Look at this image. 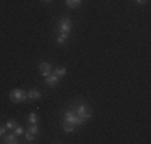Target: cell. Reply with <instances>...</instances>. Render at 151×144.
Returning a JSON list of instances; mask_svg holds the SVG:
<instances>
[{
    "instance_id": "6da1fadb",
    "label": "cell",
    "mask_w": 151,
    "mask_h": 144,
    "mask_svg": "<svg viewBox=\"0 0 151 144\" xmlns=\"http://www.w3.org/2000/svg\"><path fill=\"white\" fill-rule=\"evenodd\" d=\"M85 122H87V120L82 118V117H79L73 109H68L66 112L63 114V123H61V125H63V130L66 133H74L76 128L82 127Z\"/></svg>"
},
{
    "instance_id": "7a4b0ae2",
    "label": "cell",
    "mask_w": 151,
    "mask_h": 144,
    "mask_svg": "<svg viewBox=\"0 0 151 144\" xmlns=\"http://www.w3.org/2000/svg\"><path fill=\"white\" fill-rule=\"evenodd\" d=\"M71 109H73L79 117L85 118V120H90L92 118V109L85 103H74L73 106H71Z\"/></svg>"
},
{
    "instance_id": "3957f363",
    "label": "cell",
    "mask_w": 151,
    "mask_h": 144,
    "mask_svg": "<svg viewBox=\"0 0 151 144\" xmlns=\"http://www.w3.org/2000/svg\"><path fill=\"white\" fill-rule=\"evenodd\" d=\"M24 99H26V91L21 88H15L10 93V101L12 103H23Z\"/></svg>"
},
{
    "instance_id": "277c9868",
    "label": "cell",
    "mask_w": 151,
    "mask_h": 144,
    "mask_svg": "<svg viewBox=\"0 0 151 144\" xmlns=\"http://www.w3.org/2000/svg\"><path fill=\"white\" fill-rule=\"evenodd\" d=\"M58 26H60V32H63V34H69V31H71V19H69V18H61Z\"/></svg>"
},
{
    "instance_id": "5b68a950",
    "label": "cell",
    "mask_w": 151,
    "mask_h": 144,
    "mask_svg": "<svg viewBox=\"0 0 151 144\" xmlns=\"http://www.w3.org/2000/svg\"><path fill=\"white\" fill-rule=\"evenodd\" d=\"M39 71H40V74L47 77L48 74H52V64L48 63V61H44V63L39 64Z\"/></svg>"
},
{
    "instance_id": "8992f818",
    "label": "cell",
    "mask_w": 151,
    "mask_h": 144,
    "mask_svg": "<svg viewBox=\"0 0 151 144\" xmlns=\"http://www.w3.org/2000/svg\"><path fill=\"white\" fill-rule=\"evenodd\" d=\"M58 82H60V77L56 74H48L45 77V83L48 86H56V85H58Z\"/></svg>"
},
{
    "instance_id": "52a82bcc",
    "label": "cell",
    "mask_w": 151,
    "mask_h": 144,
    "mask_svg": "<svg viewBox=\"0 0 151 144\" xmlns=\"http://www.w3.org/2000/svg\"><path fill=\"white\" fill-rule=\"evenodd\" d=\"M40 96H42V93H40V90H37V88H31L29 91L26 93V98H27V99H32V101H34V99H39Z\"/></svg>"
},
{
    "instance_id": "ba28073f",
    "label": "cell",
    "mask_w": 151,
    "mask_h": 144,
    "mask_svg": "<svg viewBox=\"0 0 151 144\" xmlns=\"http://www.w3.org/2000/svg\"><path fill=\"white\" fill-rule=\"evenodd\" d=\"M2 143H5V144H16L19 141H18V136L15 135V133H10V135H6L5 138H3Z\"/></svg>"
},
{
    "instance_id": "9c48e42d",
    "label": "cell",
    "mask_w": 151,
    "mask_h": 144,
    "mask_svg": "<svg viewBox=\"0 0 151 144\" xmlns=\"http://www.w3.org/2000/svg\"><path fill=\"white\" fill-rule=\"evenodd\" d=\"M56 43H60V45H64V43H68V34H63V32H60L58 37H56Z\"/></svg>"
},
{
    "instance_id": "30bf717a",
    "label": "cell",
    "mask_w": 151,
    "mask_h": 144,
    "mask_svg": "<svg viewBox=\"0 0 151 144\" xmlns=\"http://www.w3.org/2000/svg\"><path fill=\"white\" fill-rule=\"evenodd\" d=\"M81 3H82V0H66V5L69 8H77Z\"/></svg>"
},
{
    "instance_id": "8fae6325",
    "label": "cell",
    "mask_w": 151,
    "mask_h": 144,
    "mask_svg": "<svg viewBox=\"0 0 151 144\" xmlns=\"http://www.w3.org/2000/svg\"><path fill=\"white\" fill-rule=\"evenodd\" d=\"M27 131L32 133V135H39V125L37 123H31V127H29Z\"/></svg>"
},
{
    "instance_id": "7c38bea8",
    "label": "cell",
    "mask_w": 151,
    "mask_h": 144,
    "mask_svg": "<svg viewBox=\"0 0 151 144\" xmlns=\"http://www.w3.org/2000/svg\"><path fill=\"white\" fill-rule=\"evenodd\" d=\"M66 69H64V67H56V69H55V74L56 75H58V77L61 78V77H64V75H66Z\"/></svg>"
},
{
    "instance_id": "4fadbf2b",
    "label": "cell",
    "mask_w": 151,
    "mask_h": 144,
    "mask_svg": "<svg viewBox=\"0 0 151 144\" xmlns=\"http://www.w3.org/2000/svg\"><path fill=\"white\" fill-rule=\"evenodd\" d=\"M16 125H18V123H16L15 120H8V122L5 123V127H6V130H15Z\"/></svg>"
},
{
    "instance_id": "5bb4252c",
    "label": "cell",
    "mask_w": 151,
    "mask_h": 144,
    "mask_svg": "<svg viewBox=\"0 0 151 144\" xmlns=\"http://www.w3.org/2000/svg\"><path fill=\"white\" fill-rule=\"evenodd\" d=\"M37 122H39V117H37V114H35V112L29 114V123H37Z\"/></svg>"
},
{
    "instance_id": "9a60e30c",
    "label": "cell",
    "mask_w": 151,
    "mask_h": 144,
    "mask_svg": "<svg viewBox=\"0 0 151 144\" xmlns=\"http://www.w3.org/2000/svg\"><path fill=\"white\" fill-rule=\"evenodd\" d=\"M23 133H24V128L21 127V125H16V128H15V135H16V136H21Z\"/></svg>"
},
{
    "instance_id": "2e32d148",
    "label": "cell",
    "mask_w": 151,
    "mask_h": 144,
    "mask_svg": "<svg viewBox=\"0 0 151 144\" xmlns=\"http://www.w3.org/2000/svg\"><path fill=\"white\" fill-rule=\"evenodd\" d=\"M26 143H34V135H32V133H29V131H27L26 133Z\"/></svg>"
},
{
    "instance_id": "e0dca14e",
    "label": "cell",
    "mask_w": 151,
    "mask_h": 144,
    "mask_svg": "<svg viewBox=\"0 0 151 144\" xmlns=\"http://www.w3.org/2000/svg\"><path fill=\"white\" fill-rule=\"evenodd\" d=\"M5 131H6V127H5V125H0V136L5 135Z\"/></svg>"
},
{
    "instance_id": "ac0fdd59",
    "label": "cell",
    "mask_w": 151,
    "mask_h": 144,
    "mask_svg": "<svg viewBox=\"0 0 151 144\" xmlns=\"http://www.w3.org/2000/svg\"><path fill=\"white\" fill-rule=\"evenodd\" d=\"M135 2H137V5H145L148 0H135Z\"/></svg>"
},
{
    "instance_id": "d6986e66",
    "label": "cell",
    "mask_w": 151,
    "mask_h": 144,
    "mask_svg": "<svg viewBox=\"0 0 151 144\" xmlns=\"http://www.w3.org/2000/svg\"><path fill=\"white\" fill-rule=\"evenodd\" d=\"M44 2H53V0H44Z\"/></svg>"
}]
</instances>
